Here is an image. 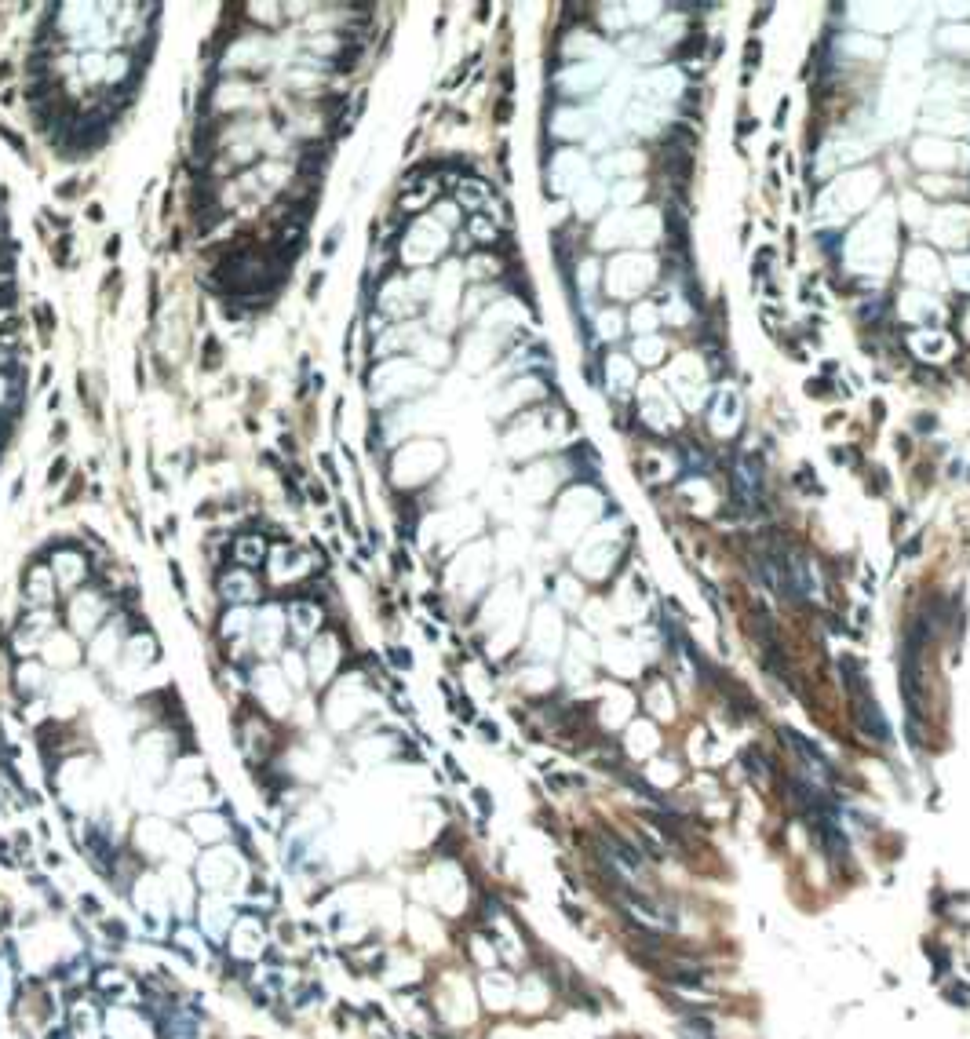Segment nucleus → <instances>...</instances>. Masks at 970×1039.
Masks as SVG:
<instances>
[{
    "instance_id": "1",
    "label": "nucleus",
    "mask_w": 970,
    "mask_h": 1039,
    "mask_svg": "<svg viewBox=\"0 0 970 1039\" xmlns=\"http://www.w3.org/2000/svg\"><path fill=\"white\" fill-rule=\"evenodd\" d=\"M256 872V861L241 850V843H223V846H208V850H197L190 875L201 894H227L238 897L245 894L248 879Z\"/></svg>"
},
{
    "instance_id": "2",
    "label": "nucleus",
    "mask_w": 970,
    "mask_h": 1039,
    "mask_svg": "<svg viewBox=\"0 0 970 1039\" xmlns=\"http://www.w3.org/2000/svg\"><path fill=\"white\" fill-rule=\"evenodd\" d=\"M274 948V934H270V919H263L259 912H248L241 908L238 923L230 930L227 945H223V956L241 963V967H256L267 959V952Z\"/></svg>"
},
{
    "instance_id": "3",
    "label": "nucleus",
    "mask_w": 970,
    "mask_h": 1039,
    "mask_svg": "<svg viewBox=\"0 0 970 1039\" xmlns=\"http://www.w3.org/2000/svg\"><path fill=\"white\" fill-rule=\"evenodd\" d=\"M475 992H478V1003H482L485 1021L515 1018V1003H518V970H511V967L482 970V974H475Z\"/></svg>"
},
{
    "instance_id": "4",
    "label": "nucleus",
    "mask_w": 970,
    "mask_h": 1039,
    "mask_svg": "<svg viewBox=\"0 0 970 1039\" xmlns=\"http://www.w3.org/2000/svg\"><path fill=\"white\" fill-rule=\"evenodd\" d=\"M248 690L259 700V711H267L270 719H289L292 704H296V690H292L278 664H263L248 671Z\"/></svg>"
},
{
    "instance_id": "5",
    "label": "nucleus",
    "mask_w": 970,
    "mask_h": 1039,
    "mask_svg": "<svg viewBox=\"0 0 970 1039\" xmlns=\"http://www.w3.org/2000/svg\"><path fill=\"white\" fill-rule=\"evenodd\" d=\"M241 916V901L238 897H227V894H197V905H194V923L197 930L212 941L216 952H223L227 945L230 930L238 923Z\"/></svg>"
},
{
    "instance_id": "6",
    "label": "nucleus",
    "mask_w": 970,
    "mask_h": 1039,
    "mask_svg": "<svg viewBox=\"0 0 970 1039\" xmlns=\"http://www.w3.org/2000/svg\"><path fill=\"white\" fill-rule=\"evenodd\" d=\"M186 835L197 843V850H208V846H223V843H234L238 835H234V824L223 810L216 806H201V810L186 813Z\"/></svg>"
},
{
    "instance_id": "7",
    "label": "nucleus",
    "mask_w": 970,
    "mask_h": 1039,
    "mask_svg": "<svg viewBox=\"0 0 970 1039\" xmlns=\"http://www.w3.org/2000/svg\"><path fill=\"white\" fill-rule=\"evenodd\" d=\"M340 660H343V649H340V642H336V635L321 631L318 638H310L307 671H310V682H314V686H329V682L336 679V671H340Z\"/></svg>"
},
{
    "instance_id": "8",
    "label": "nucleus",
    "mask_w": 970,
    "mask_h": 1039,
    "mask_svg": "<svg viewBox=\"0 0 970 1039\" xmlns=\"http://www.w3.org/2000/svg\"><path fill=\"white\" fill-rule=\"evenodd\" d=\"M252 631H256V653H259V657L267 660V657H274V653H281V646H285V635H289V613H285V606H263V609H259Z\"/></svg>"
},
{
    "instance_id": "9",
    "label": "nucleus",
    "mask_w": 970,
    "mask_h": 1039,
    "mask_svg": "<svg viewBox=\"0 0 970 1039\" xmlns=\"http://www.w3.org/2000/svg\"><path fill=\"white\" fill-rule=\"evenodd\" d=\"M445 248V230L434 219H420L402 237V259L405 263H427Z\"/></svg>"
},
{
    "instance_id": "10",
    "label": "nucleus",
    "mask_w": 970,
    "mask_h": 1039,
    "mask_svg": "<svg viewBox=\"0 0 970 1039\" xmlns=\"http://www.w3.org/2000/svg\"><path fill=\"white\" fill-rule=\"evenodd\" d=\"M124 620H110V624H103V628L95 631L92 638H88V664L99 671L106 668H114L117 660H121V649H124Z\"/></svg>"
},
{
    "instance_id": "11",
    "label": "nucleus",
    "mask_w": 970,
    "mask_h": 1039,
    "mask_svg": "<svg viewBox=\"0 0 970 1039\" xmlns=\"http://www.w3.org/2000/svg\"><path fill=\"white\" fill-rule=\"evenodd\" d=\"M41 653H44V664L62 671V675L77 671V664L84 660L81 638L73 635V631H52V635L41 642Z\"/></svg>"
},
{
    "instance_id": "12",
    "label": "nucleus",
    "mask_w": 970,
    "mask_h": 1039,
    "mask_svg": "<svg viewBox=\"0 0 970 1039\" xmlns=\"http://www.w3.org/2000/svg\"><path fill=\"white\" fill-rule=\"evenodd\" d=\"M420 365H383V369L372 372V383H369V391H372V402H391V398H398V394L409 387V380L413 383H424V376H420Z\"/></svg>"
},
{
    "instance_id": "13",
    "label": "nucleus",
    "mask_w": 970,
    "mask_h": 1039,
    "mask_svg": "<svg viewBox=\"0 0 970 1039\" xmlns=\"http://www.w3.org/2000/svg\"><path fill=\"white\" fill-rule=\"evenodd\" d=\"M106 620V602L103 595H95V591H81V595H73L70 602V631L77 638H92L95 631L103 628Z\"/></svg>"
},
{
    "instance_id": "14",
    "label": "nucleus",
    "mask_w": 970,
    "mask_h": 1039,
    "mask_svg": "<svg viewBox=\"0 0 970 1039\" xmlns=\"http://www.w3.org/2000/svg\"><path fill=\"white\" fill-rule=\"evenodd\" d=\"M434 453H438L434 445H409V449H402L391 463L394 482L402 485V489H413V485L420 482V471H424V467H438V456Z\"/></svg>"
},
{
    "instance_id": "15",
    "label": "nucleus",
    "mask_w": 970,
    "mask_h": 1039,
    "mask_svg": "<svg viewBox=\"0 0 970 1039\" xmlns=\"http://www.w3.org/2000/svg\"><path fill=\"white\" fill-rule=\"evenodd\" d=\"M270 62V41L263 37H241V41L227 44V52H223V70H259V66H267Z\"/></svg>"
},
{
    "instance_id": "16",
    "label": "nucleus",
    "mask_w": 970,
    "mask_h": 1039,
    "mask_svg": "<svg viewBox=\"0 0 970 1039\" xmlns=\"http://www.w3.org/2000/svg\"><path fill=\"white\" fill-rule=\"evenodd\" d=\"M157 657H161V649H157L154 635H132L121 649V668L124 675H143L154 668Z\"/></svg>"
},
{
    "instance_id": "17",
    "label": "nucleus",
    "mask_w": 970,
    "mask_h": 1039,
    "mask_svg": "<svg viewBox=\"0 0 970 1039\" xmlns=\"http://www.w3.org/2000/svg\"><path fill=\"white\" fill-rule=\"evenodd\" d=\"M219 595L227 598L230 606H248V602H256L259 598V580L252 577L245 566L227 569V573L219 577Z\"/></svg>"
},
{
    "instance_id": "18",
    "label": "nucleus",
    "mask_w": 970,
    "mask_h": 1039,
    "mask_svg": "<svg viewBox=\"0 0 970 1039\" xmlns=\"http://www.w3.org/2000/svg\"><path fill=\"white\" fill-rule=\"evenodd\" d=\"M285 613H289V631L300 638V642L321 635V620H325V613H321L318 602L296 598V602H289V606H285Z\"/></svg>"
},
{
    "instance_id": "19",
    "label": "nucleus",
    "mask_w": 970,
    "mask_h": 1039,
    "mask_svg": "<svg viewBox=\"0 0 970 1039\" xmlns=\"http://www.w3.org/2000/svg\"><path fill=\"white\" fill-rule=\"evenodd\" d=\"M402 751V741L391 737V733H376V737H365L351 748V759L362 762V766H380V762L394 759Z\"/></svg>"
},
{
    "instance_id": "20",
    "label": "nucleus",
    "mask_w": 970,
    "mask_h": 1039,
    "mask_svg": "<svg viewBox=\"0 0 970 1039\" xmlns=\"http://www.w3.org/2000/svg\"><path fill=\"white\" fill-rule=\"evenodd\" d=\"M52 573H55V584L59 587H77L88 573V562H84L81 551H73V547H62L55 551L52 558Z\"/></svg>"
},
{
    "instance_id": "21",
    "label": "nucleus",
    "mask_w": 970,
    "mask_h": 1039,
    "mask_svg": "<svg viewBox=\"0 0 970 1039\" xmlns=\"http://www.w3.org/2000/svg\"><path fill=\"white\" fill-rule=\"evenodd\" d=\"M256 103V92L248 88L245 81H219L216 84V92H212V106L216 110H245V106Z\"/></svg>"
},
{
    "instance_id": "22",
    "label": "nucleus",
    "mask_w": 970,
    "mask_h": 1039,
    "mask_svg": "<svg viewBox=\"0 0 970 1039\" xmlns=\"http://www.w3.org/2000/svg\"><path fill=\"white\" fill-rule=\"evenodd\" d=\"M15 690L22 697H37V693L48 690V664L41 660H19V668H15Z\"/></svg>"
},
{
    "instance_id": "23",
    "label": "nucleus",
    "mask_w": 970,
    "mask_h": 1039,
    "mask_svg": "<svg viewBox=\"0 0 970 1039\" xmlns=\"http://www.w3.org/2000/svg\"><path fill=\"white\" fill-rule=\"evenodd\" d=\"M55 573L48 566H37L33 573H26V598H30L33 606L44 609L55 602Z\"/></svg>"
},
{
    "instance_id": "24",
    "label": "nucleus",
    "mask_w": 970,
    "mask_h": 1039,
    "mask_svg": "<svg viewBox=\"0 0 970 1039\" xmlns=\"http://www.w3.org/2000/svg\"><path fill=\"white\" fill-rule=\"evenodd\" d=\"M252 624H256V613L248 606H230L227 613H223V620H219V635L227 638V642H241V638L252 631Z\"/></svg>"
},
{
    "instance_id": "25",
    "label": "nucleus",
    "mask_w": 970,
    "mask_h": 1039,
    "mask_svg": "<svg viewBox=\"0 0 970 1039\" xmlns=\"http://www.w3.org/2000/svg\"><path fill=\"white\" fill-rule=\"evenodd\" d=\"M281 675L289 682L292 690H307L310 686V671H307V657H303L300 649H281Z\"/></svg>"
},
{
    "instance_id": "26",
    "label": "nucleus",
    "mask_w": 970,
    "mask_h": 1039,
    "mask_svg": "<svg viewBox=\"0 0 970 1039\" xmlns=\"http://www.w3.org/2000/svg\"><path fill=\"white\" fill-rule=\"evenodd\" d=\"M380 310L387 314V318H402V314H409V289H405V281L391 278L387 285H383Z\"/></svg>"
},
{
    "instance_id": "27",
    "label": "nucleus",
    "mask_w": 970,
    "mask_h": 1039,
    "mask_svg": "<svg viewBox=\"0 0 970 1039\" xmlns=\"http://www.w3.org/2000/svg\"><path fill=\"white\" fill-rule=\"evenodd\" d=\"M478 1039H533V1025L518 1018H504V1021H485Z\"/></svg>"
},
{
    "instance_id": "28",
    "label": "nucleus",
    "mask_w": 970,
    "mask_h": 1039,
    "mask_svg": "<svg viewBox=\"0 0 970 1039\" xmlns=\"http://www.w3.org/2000/svg\"><path fill=\"white\" fill-rule=\"evenodd\" d=\"M234 558H238L241 566H259L263 558H267V544H263V536H241L238 544H234Z\"/></svg>"
},
{
    "instance_id": "29",
    "label": "nucleus",
    "mask_w": 970,
    "mask_h": 1039,
    "mask_svg": "<svg viewBox=\"0 0 970 1039\" xmlns=\"http://www.w3.org/2000/svg\"><path fill=\"white\" fill-rule=\"evenodd\" d=\"M106 59H110V55H103V52L81 55V81H84V84L106 81Z\"/></svg>"
},
{
    "instance_id": "30",
    "label": "nucleus",
    "mask_w": 970,
    "mask_h": 1039,
    "mask_svg": "<svg viewBox=\"0 0 970 1039\" xmlns=\"http://www.w3.org/2000/svg\"><path fill=\"white\" fill-rule=\"evenodd\" d=\"M132 70V55L128 52H114L106 59V84H124L128 77L124 73Z\"/></svg>"
},
{
    "instance_id": "31",
    "label": "nucleus",
    "mask_w": 970,
    "mask_h": 1039,
    "mask_svg": "<svg viewBox=\"0 0 970 1039\" xmlns=\"http://www.w3.org/2000/svg\"><path fill=\"white\" fill-rule=\"evenodd\" d=\"M340 48H343V41H340V37H332V33H321V37H314V41H310V52H314V55H336Z\"/></svg>"
},
{
    "instance_id": "32",
    "label": "nucleus",
    "mask_w": 970,
    "mask_h": 1039,
    "mask_svg": "<svg viewBox=\"0 0 970 1039\" xmlns=\"http://www.w3.org/2000/svg\"><path fill=\"white\" fill-rule=\"evenodd\" d=\"M248 15H263V19H259V22H263V26H278V22H274V19H270V15H281V8H278V4H248Z\"/></svg>"
},
{
    "instance_id": "33",
    "label": "nucleus",
    "mask_w": 970,
    "mask_h": 1039,
    "mask_svg": "<svg viewBox=\"0 0 970 1039\" xmlns=\"http://www.w3.org/2000/svg\"><path fill=\"white\" fill-rule=\"evenodd\" d=\"M482 197H485V186H478V183L460 186V201H467V205H478Z\"/></svg>"
},
{
    "instance_id": "34",
    "label": "nucleus",
    "mask_w": 970,
    "mask_h": 1039,
    "mask_svg": "<svg viewBox=\"0 0 970 1039\" xmlns=\"http://www.w3.org/2000/svg\"><path fill=\"white\" fill-rule=\"evenodd\" d=\"M8 402H11V380L4 376V372H0V409H4Z\"/></svg>"
},
{
    "instance_id": "35",
    "label": "nucleus",
    "mask_w": 970,
    "mask_h": 1039,
    "mask_svg": "<svg viewBox=\"0 0 970 1039\" xmlns=\"http://www.w3.org/2000/svg\"><path fill=\"white\" fill-rule=\"evenodd\" d=\"M0 285H4V274H0Z\"/></svg>"
}]
</instances>
